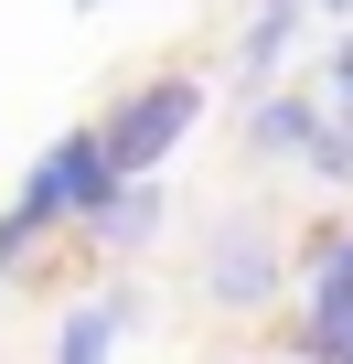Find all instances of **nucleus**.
<instances>
[{
    "instance_id": "5",
    "label": "nucleus",
    "mask_w": 353,
    "mask_h": 364,
    "mask_svg": "<svg viewBox=\"0 0 353 364\" xmlns=\"http://www.w3.org/2000/svg\"><path fill=\"white\" fill-rule=\"evenodd\" d=\"M300 343H310V353H353V311H332V321H300Z\"/></svg>"
},
{
    "instance_id": "3",
    "label": "nucleus",
    "mask_w": 353,
    "mask_h": 364,
    "mask_svg": "<svg viewBox=\"0 0 353 364\" xmlns=\"http://www.w3.org/2000/svg\"><path fill=\"white\" fill-rule=\"evenodd\" d=\"M332 311H353V236H332L310 257V321H332Z\"/></svg>"
},
{
    "instance_id": "1",
    "label": "nucleus",
    "mask_w": 353,
    "mask_h": 364,
    "mask_svg": "<svg viewBox=\"0 0 353 364\" xmlns=\"http://www.w3.org/2000/svg\"><path fill=\"white\" fill-rule=\"evenodd\" d=\"M193 118H204V86H193V75H161V86H139L129 107H107L97 150H107V171L129 182V171H161L171 139H193Z\"/></svg>"
},
{
    "instance_id": "8",
    "label": "nucleus",
    "mask_w": 353,
    "mask_h": 364,
    "mask_svg": "<svg viewBox=\"0 0 353 364\" xmlns=\"http://www.w3.org/2000/svg\"><path fill=\"white\" fill-rule=\"evenodd\" d=\"M342 129H353V118H342Z\"/></svg>"
},
{
    "instance_id": "4",
    "label": "nucleus",
    "mask_w": 353,
    "mask_h": 364,
    "mask_svg": "<svg viewBox=\"0 0 353 364\" xmlns=\"http://www.w3.org/2000/svg\"><path fill=\"white\" fill-rule=\"evenodd\" d=\"M118 311H129V300H97V311H75V321H65V332H54V353H65V364H86V353H107V343H118V332H129V321H118Z\"/></svg>"
},
{
    "instance_id": "6",
    "label": "nucleus",
    "mask_w": 353,
    "mask_h": 364,
    "mask_svg": "<svg viewBox=\"0 0 353 364\" xmlns=\"http://www.w3.org/2000/svg\"><path fill=\"white\" fill-rule=\"evenodd\" d=\"M332 97L353 107V43H332Z\"/></svg>"
},
{
    "instance_id": "7",
    "label": "nucleus",
    "mask_w": 353,
    "mask_h": 364,
    "mask_svg": "<svg viewBox=\"0 0 353 364\" xmlns=\"http://www.w3.org/2000/svg\"><path fill=\"white\" fill-rule=\"evenodd\" d=\"M332 11H353V0H332Z\"/></svg>"
},
{
    "instance_id": "2",
    "label": "nucleus",
    "mask_w": 353,
    "mask_h": 364,
    "mask_svg": "<svg viewBox=\"0 0 353 364\" xmlns=\"http://www.w3.org/2000/svg\"><path fill=\"white\" fill-rule=\"evenodd\" d=\"M268 279H278V268H268V247H257V236H246V225H236V236H225V247H214V289H225V300H257V289H268Z\"/></svg>"
}]
</instances>
